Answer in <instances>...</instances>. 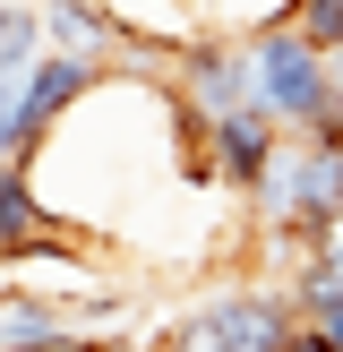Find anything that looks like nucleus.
I'll return each instance as SVG.
<instances>
[{"instance_id": "39448f33", "label": "nucleus", "mask_w": 343, "mask_h": 352, "mask_svg": "<svg viewBox=\"0 0 343 352\" xmlns=\"http://www.w3.org/2000/svg\"><path fill=\"white\" fill-rule=\"evenodd\" d=\"M292 26H300L318 52H335V43H343V0H300V9H292Z\"/></svg>"}, {"instance_id": "0eeeda50", "label": "nucleus", "mask_w": 343, "mask_h": 352, "mask_svg": "<svg viewBox=\"0 0 343 352\" xmlns=\"http://www.w3.org/2000/svg\"><path fill=\"white\" fill-rule=\"evenodd\" d=\"M300 309H309V318H318V327H326V336H343V284H335V292H309V301H300Z\"/></svg>"}, {"instance_id": "6e6552de", "label": "nucleus", "mask_w": 343, "mask_h": 352, "mask_svg": "<svg viewBox=\"0 0 343 352\" xmlns=\"http://www.w3.org/2000/svg\"><path fill=\"white\" fill-rule=\"evenodd\" d=\"M154 352H180V344H172V336H163V344H154Z\"/></svg>"}, {"instance_id": "f03ea898", "label": "nucleus", "mask_w": 343, "mask_h": 352, "mask_svg": "<svg viewBox=\"0 0 343 352\" xmlns=\"http://www.w3.org/2000/svg\"><path fill=\"white\" fill-rule=\"evenodd\" d=\"M292 327H300V318H292L283 292L249 284V292H215L206 309H189V318L172 327V344H180V352H283Z\"/></svg>"}, {"instance_id": "423d86ee", "label": "nucleus", "mask_w": 343, "mask_h": 352, "mask_svg": "<svg viewBox=\"0 0 343 352\" xmlns=\"http://www.w3.org/2000/svg\"><path fill=\"white\" fill-rule=\"evenodd\" d=\"M283 352H343V336H326L318 318H300V327H292V336H283Z\"/></svg>"}, {"instance_id": "7ed1b4c3", "label": "nucleus", "mask_w": 343, "mask_h": 352, "mask_svg": "<svg viewBox=\"0 0 343 352\" xmlns=\"http://www.w3.org/2000/svg\"><path fill=\"white\" fill-rule=\"evenodd\" d=\"M283 138H292V129L266 112V103H240V112L206 120V164H215L223 189H257V181H266V164L283 155Z\"/></svg>"}, {"instance_id": "f257e3e1", "label": "nucleus", "mask_w": 343, "mask_h": 352, "mask_svg": "<svg viewBox=\"0 0 343 352\" xmlns=\"http://www.w3.org/2000/svg\"><path fill=\"white\" fill-rule=\"evenodd\" d=\"M249 86H257V103H266L283 129H318V120L335 112V69H326V52L309 43L292 17H274V26L249 34Z\"/></svg>"}, {"instance_id": "20e7f679", "label": "nucleus", "mask_w": 343, "mask_h": 352, "mask_svg": "<svg viewBox=\"0 0 343 352\" xmlns=\"http://www.w3.org/2000/svg\"><path fill=\"white\" fill-rule=\"evenodd\" d=\"M43 52V0H0V69H26Z\"/></svg>"}]
</instances>
